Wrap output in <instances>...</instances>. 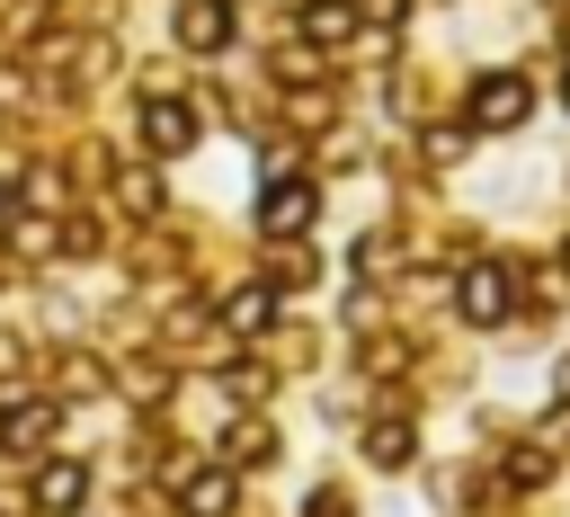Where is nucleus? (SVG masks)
I'll list each match as a JSON object with an SVG mask.
<instances>
[{
    "mask_svg": "<svg viewBox=\"0 0 570 517\" xmlns=\"http://www.w3.org/2000/svg\"><path fill=\"white\" fill-rule=\"evenodd\" d=\"M561 401H570V365H561Z\"/></svg>",
    "mask_w": 570,
    "mask_h": 517,
    "instance_id": "a211bd4d",
    "label": "nucleus"
},
{
    "mask_svg": "<svg viewBox=\"0 0 570 517\" xmlns=\"http://www.w3.org/2000/svg\"><path fill=\"white\" fill-rule=\"evenodd\" d=\"M561 107H570V71H561Z\"/></svg>",
    "mask_w": 570,
    "mask_h": 517,
    "instance_id": "6ab92c4d",
    "label": "nucleus"
},
{
    "mask_svg": "<svg viewBox=\"0 0 570 517\" xmlns=\"http://www.w3.org/2000/svg\"><path fill=\"white\" fill-rule=\"evenodd\" d=\"M525 107H534V89L517 80V71H490V80H472V134H508V125H525Z\"/></svg>",
    "mask_w": 570,
    "mask_h": 517,
    "instance_id": "f257e3e1",
    "label": "nucleus"
},
{
    "mask_svg": "<svg viewBox=\"0 0 570 517\" xmlns=\"http://www.w3.org/2000/svg\"><path fill=\"white\" fill-rule=\"evenodd\" d=\"M410 446H419V428H410V419H374V428H365V464H383V472H392V464H410Z\"/></svg>",
    "mask_w": 570,
    "mask_h": 517,
    "instance_id": "9d476101",
    "label": "nucleus"
},
{
    "mask_svg": "<svg viewBox=\"0 0 570 517\" xmlns=\"http://www.w3.org/2000/svg\"><path fill=\"white\" fill-rule=\"evenodd\" d=\"M258 223H267L276 241H294V232L312 223V187H303V178H267V196H258Z\"/></svg>",
    "mask_w": 570,
    "mask_h": 517,
    "instance_id": "20e7f679",
    "label": "nucleus"
},
{
    "mask_svg": "<svg viewBox=\"0 0 570 517\" xmlns=\"http://www.w3.org/2000/svg\"><path fill=\"white\" fill-rule=\"evenodd\" d=\"M178 45H187V53H223V45H232V9H223V0H187V9H178Z\"/></svg>",
    "mask_w": 570,
    "mask_h": 517,
    "instance_id": "39448f33",
    "label": "nucleus"
},
{
    "mask_svg": "<svg viewBox=\"0 0 570 517\" xmlns=\"http://www.w3.org/2000/svg\"><path fill=\"white\" fill-rule=\"evenodd\" d=\"M125 205H134V214H151V205H160V178H151V169H134V178H125Z\"/></svg>",
    "mask_w": 570,
    "mask_h": 517,
    "instance_id": "4468645a",
    "label": "nucleus"
},
{
    "mask_svg": "<svg viewBox=\"0 0 570 517\" xmlns=\"http://www.w3.org/2000/svg\"><path fill=\"white\" fill-rule=\"evenodd\" d=\"M178 508H187V517H232V472H223V464H214V472H187V481H178Z\"/></svg>",
    "mask_w": 570,
    "mask_h": 517,
    "instance_id": "6e6552de",
    "label": "nucleus"
},
{
    "mask_svg": "<svg viewBox=\"0 0 570 517\" xmlns=\"http://www.w3.org/2000/svg\"><path fill=\"white\" fill-rule=\"evenodd\" d=\"M267 446H276V437H267V428H258V419H240V428H232V446H223V455H232V464H258V455H267Z\"/></svg>",
    "mask_w": 570,
    "mask_h": 517,
    "instance_id": "f8f14e48",
    "label": "nucleus"
},
{
    "mask_svg": "<svg viewBox=\"0 0 570 517\" xmlns=\"http://www.w3.org/2000/svg\"><path fill=\"white\" fill-rule=\"evenodd\" d=\"M267 321H276V285H240V294L223 303V330H232V339H258Z\"/></svg>",
    "mask_w": 570,
    "mask_h": 517,
    "instance_id": "0eeeda50",
    "label": "nucleus"
},
{
    "mask_svg": "<svg viewBox=\"0 0 570 517\" xmlns=\"http://www.w3.org/2000/svg\"><path fill=\"white\" fill-rule=\"evenodd\" d=\"M0 223H18V187L9 178H0Z\"/></svg>",
    "mask_w": 570,
    "mask_h": 517,
    "instance_id": "2eb2a0df",
    "label": "nucleus"
},
{
    "mask_svg": "<svg viewBox=\"0 0 570 517\" xmlns=\"http://www.w3.org/2000/svg\"><path fill=\"white\" fill-rule=\"evenodd\" d=\"M187 143H196V107H187V98H142V152L178 160Z\"/></svg>",
    "mask_w": 570,
    "mask_h": 517,
    "instance_id": "7ed1b4c3",
    "label": "nucleus"
},
{
    "mask_svg": "<svg viewBox=\"0 0 570 517\" xmlns=\"http://www.w3.org/2000/svg\"><path fill=\"white\" fill-rule=\"evenodd\" d=\"M276 285H312V250H303V241L276 250Z\"/></svg>",
    "mask_w": 570,
    "mask_h": 517,
    "instance_id": "ddd939ff",
    "label": "nucleus"
},
{
    "mask_svg": "<svg viewBox=\"0 0 570 517\" xmlns=\"http://www.w3.org/2000/svg\"><path fill=\"white\" fill-rule=\"evenodd\" d=\"M0 374H18V339H0Z\"/></svg>",
    "mask_w": 570,
    "mask_h": 517,
    "instance_id": "f3484780",
    "label": "nucleus"
},
{
    "mask_svg": "<svg viewBox=\"0 0 570 517\" xmlns=\"http://www.w3.org/2000/svg\"><path fill=\"white\" fill-rule=\"evenodd\" d=\"M223 9H232V0H223Z\"/></svg>",
    "mask_w": 570,
    "mask_h": 517,
    "instance_id": "412c9836",
    "label": "nucleus"
},
{
    "mask_svg": "<svg viewBox=\"0 0 570 517\" xmlns=\"http://www.w3.org/2000/svg\"><path fill=\"white\" fill-rule=\"evenodd\" d=\"M80 499H89V464H80V455H71V464H45V472H36V508H45V517H71Z\"/></svg>",
    "mask_w": 570,
    "mask_h": 517,
    "instance_id": "423d86ee",
    "label": "nucleus"
},
{
    "mask_svg": "<svg viewBox=\"0 0 570 517\" xmlns=\"http://www.w3.org/2000/svg\"><path fill=\"white\" fill-rule=\"evenodd\" d=\"M454 303H463V321H508L517 312V267H499V258H481V267H463V285H454Z\"/></svg>",
    "mask_w": 570,
    "mask_h": 517,
    "instance_id": "f03ea898",
    "label": "nucleus"
},
{
    "mask_svg": "<svg viewBox=\"0 0 570 517\" xmlns=\"http://www.w3.org/2000/svg\"><path fill=\"white\" fill-rule=\"evenodd\" d=\"M45 437H53V401H18V410L0 419V446H18V455L45 446Z\"/></svg>",
    "mask_w": 570,
    "mask_h": 517,
    "instance_id": "1a4fd4ad",
    "label": "nucleus"
},
{
    "mask_svg": "<svg viewBox=\"0 0 570 517\" xmlns=\"http://www.w3.org/2000/svg\"><path fill=\"white\" fill-rule=\"evenodd\" d=\"M365 9H374V18H383V27H392V18H401V0H365Z\"/></svg>",
    "mask_w": 570,
    "mask_h": 517,
    "instance_id": "dca6fc26",
    "label": "nucleus"
},
{
    "mask_svg": "<svg viewBox=\"0 0 570 517\" xmlns=\"http://www.w3.org/2000/svg\"><path fill=\"white\" fill-rule=\"evenodd\" d=\"M561 36H570V27H561Z\"/></svg>",
    "mask_w": 570,
    "mask_h": 517,
    "instance_id": "aec40b11",
    "label": "nucleus"
},
{
    "mask_svg": "<svg viewBox=\"0 0 570 517\" xmlns=\"http://www.w3.org/2000/svg\"><path fill=\"white\" fill-rule=\"evenodd\" d=\"M303 36L312 45H338V36H356V9L347 0H303Z\"/></svg>",
    "mask_w": 570,
    "mask_h": 517,
    "instance_id": "9b49d317",
    "label": "nucleus"
}]
</instances>
